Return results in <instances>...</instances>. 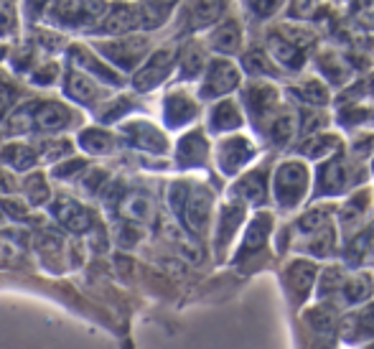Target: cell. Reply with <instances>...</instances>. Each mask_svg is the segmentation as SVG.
Listing matches in <instances>:
<instances>
[{
    "mask_svg": "<svg viewBox=\"0 0 374 349\" xmlns=\"http://www.w3.org/2000/svg\"><path fill=\"white\" fill-rule=\"evenodd\" d=\"M56 214H59V219H62L64 225L72 227V230H76V232L89 225L87 212H84L79 204H74V202H59V206H56Z\"/></svg>",
    "mask_w": 374,
    "mask_h": 349,
    "instance_id": "cell-5",
    "label": "cell"
},
{
    "mask_svg": "<svg viewBox=\"0 0 374 349\" xmlns=\"http://www.w3.org/2000/svg\"><path fill=\"white\" fill-rule=\"evenodd\" d=\"M225 0H196L194 3V26H206L222 13Z\"/></svg>",
    "mask_w": 374,
    "mask_h": 349,
    "instance_id": "cell-6",
    "label": "cell"
},
{
    "mask_svg": "<svg viewBox=\"0 0 374 349\" xmlns=\"http://www.w3.org/2000/svg\"><path fill=\"white\" fill-rule=\"evenodd\" d=\"M11 100H13V89L8 87V84H0V112L11 105Z\"/></svg>",
    "mask_w": 374,
    "mask_h": 349,
    "instance_id": "cell-12",
    "label": "cell"
},
{
    "mask_svg": "<svg viewBox=\"0 0 374 349\" xmlns=\"http://www.w3.org/2000/svg\"><path fill=\"white\" fill-rule=\"evenodd\" d=\"M214 46L219 51H234L239 46V28L237 23H225V26L219 28L217 34H214Z\"/></svg>",
    "mask_w": 374,
    "mask_h": 349,
    "instance_id": "cell-8",
    "label": "cell"
},
{
    "mask_svg": "<svg viewBox=\"0 0 374 349\" xmlns=\"http://www.w3.org/2000/svg\"><path fill=\"white\" fill-rule=\"evenodd\" d=\"M11 21H13V15H11V11H8L3 3H0V28L3 26H11Z\"/></svg>",
    "mask_w": 374,
    "mask_h": 349,
    "instance_id": "cell-13",
    "label": "cell"
},
{
    "mask_svg": "<svg viewBox=\"0 0 374 349\" xmlns=\"http://www.w3.org/2000/svg\"><path fill=\"white\" fill-rule=\"evenodd\" d=\"M138 23H140V18H138L135 8H117V11H112V13L105 18V28H107L109 34H125V31H133Z\"/></svg>",
    "mask_w": 374,
    "mask_h": 349,
    "instance_id": "cell-2",
    "label": "cell"
},
{
    "mask_svg": "<svg viewBox=\"0 0 374 349\" xmlns=\"http://www.w3.org/2000/svg\"><path fill=\"white\" fill-rule=\"evenodd\" d=\"M234 82H237V77H234V69H232L229 64H214V67H211V77H209L211 89L225 92V89H229Z\"/></svg>",
    "mask_w": 374,
    "mask_h": 349,
    "instance_id": "cell-7",
    "label": "cell"
},
{
    "mask_svg": "<svg viewBox=\"0 0 374 349\" xmlns=\"http://www.w3.org/2000/svg\"><path fill=\"white\" fill-rule=\"evenodd\" d=\"M82 143L92 151H107L109 138L102 136V133H87V138H82Z\"/></svg>",
    "mask_w": 374,
    "mask_h": 349,
    "instance_id": "cell-11",
    "label": "cell"
},
{
    "mask_svg": "<svg viewBox=\"0 0 374 349\" xmlns=\"http://www.w3.org/2000/svg\"><path fill=\"white\" fill-rule=\"evenodd\" d=\"M56 13L62 15L64 21H79L84 15V0H59Z\"/></svg>",
    "mask_w": 374,
    "mask_h": 349,
    "instance_id": "cell-10",
    "label": "cell"
},
{
    "mask_svg": "<svg viewBox=\"0 0 374 349\" xmlns=\"http://www.w3.org/2000/svg\"><path fill=\"white\" fill-rule=\"evenodd\" d=\"M67 123H69V112L56 103L44 105V107L36 112V125L44 128V131H59V128H64Z\"/></svg>",
    "mask_w": 374,
    "mask_h": 349,
    "instance_id": "cell-1",
    "label": "cell"
},
{
    "mask_svg": "<svg viewBox=\"0 0 374 349\" xmlns=\"http://www.w3.org/2000/svg\"><path fill=\"white\" fill-rule=\"evenodd\" d=\"M171 59H173V54L171 51H158L156 56H153V62L145 67V72L140 77H138V87L140 89H148L150 84H156L161 77L166 74V69H168Z\"/></svg>",
    "mask_w": 374,
    "mask_h": 349,
    "instance_id": "cell-3",
    "label": "cell"
},
{
    "mask_svg": "<svg viewBox=\"0 0 374 349\" xmlns=\"http://www.w3.org/2000/svg\"><path fill=\"white\" fill-rule=\"evenodd\" d=\"M69 92H72L76 100H92V97H95V92H97V87L89 82L87 77L74 74L72 79H69Z\"/></svg>",
    "mask_w": 374,
    "mask_h": 349,
    "instance_id": "cell-9",
    "label": "cell"
},
{
    "mask_svg": "<svg viewBox=\"0 0 374 349\" xmlns=\"http://www.w3.org/2000/svg\"><path fill=\"white\" fill-rule=\"evenodd\" d=\"M123 214L128 219H138V222L150 219L153 217V202L145 194H130L123 202Z\"/></svg>",
    "mask_w": 374,
    "mask_h": 349,
    "instance_id": "cell-4",
    "label": "cell"
}]
</instances>
